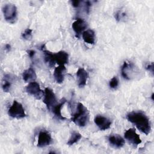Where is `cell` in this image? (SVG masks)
<instances>
[{
    "label": "cell",
    "mask_w": 154,
    "mask_h": 154,
    "mask_svg": "<svg viewBox=\"0 0 154 154\" xmlns=\"http://www.w3.org/2000/svg\"><path fill=\"white\" fill-rule=\"evenodd\" d=\"M10 75H5L4 77L2 82V88L4 92H8L10 88L11 87V80H10Z\"/></svg>",
    "instance_id": "obj_19"
},
{
    "label": "cell",
    "mask_w": 154,
    "mask_h": 154,
    "mask_svg": "<svg viewBox=\"0 0 154 154\" xmlns=\"http://www.w3.org/2000/svg\"><path fill=\"white\" fill-rule=\"evenodd\" d=\"M32 29L29 28H26L22 33V37L26 40H29L32 38Z\"/></svg>",
    "instance_id": "obj_21"
},
{
    "label": "cell",
    "mask_w": 154,
    "mask_h": 154,
    "mask_svg": "<svg viewBox=\"0 0 154 154\" xmlns=\"http://www.w3.org/2000/svg\"><path fill=\"white\" fill-rule=\"evenodd\" d=\"M42 51L44 54L45 61L49 67H53L55 64H58L59 66L65 65L69 62V55L65 51L52 53L45 49V45L42 46Z\"/></svg>",
    "instance_id": "obj_2"
},
{
    "label": "cell",
    "mask_w": 154,
    "mask_h": 154,
    "mask_svg": "<svg viewBox=\"0 0 154 154\" xmlns=\"http://www.w3.org/2000/svg\"><path fill=\"white\" fill-rule=\"evenodd\" d=\"M110 145L115 148H121L125 144V140L118 134H112L108 137Z\"/></svg>",
    "instance_id": "obj_14"
},
{
    "label": "cell",
    "mask_w": 154,
    "mask_h": 154,
    "mask_svg": "<svg viewBox=\"0 0 154 154\" xmlns=\"http://www.w3.org/2000/svg\"><path fill=\"white\" fill-rule=\"evenodd\" d=\"M11 49V46L9 44H6L5 45V50H6L7 51H9Z\"/></svg>",
    "instance_id": "obj_28"
},
{
    "label": "cell",
    "mask_w": 154,
    "mask_h": 154,
    "mask_svg": "<svg viewBox=\"0 0 154 154\" xmlns=\"http://www.w3.org/2000/svg\"><path fill=\"white\" fill-rule=\"evenodd\" d=\"M82 1H78V0H75V1H71V4H72V5L73 7H75V8H78L80 6L81 2Z\"/></svg>",
    "instance_id": "obj_24"
},
{
    "label": "cell",
    "mask_w": 154,
    "mask_h": 154,
    "mask_svg": "<svg viewBox=\"0 0 154 154\" xmlns=\"http://www.w3.org/2000/svg\"><path fill=\"white\" fill-rule=\"evenodd\" d=\"M72 27L75 32L76 37H78L87 28V23L83 19L78 18L72 23Z\"/></svg>",
    "instance_id": "obj_11"
},
{
    "label": "cell",
    "mask_w": 154,
    "mask_h": 154,
    "mask_svg": "<svg viewBox=\"0 0 154 154\" xmlns=\"http://www.w3.org/2000/svg\"><path fill=\"white\" fill-rule=\"evenodd\" d=\"M82 137V135L80 133L77 132H73L70 137L69 139V141L67 143V144L69 146H72L73 144L77 143Z\"/></svg>",
    "instance_id": "obj_20"
},
{
    "label": "cell",
    "mask_w": 154,
    "mask_h": 154,
    "mask_svg": "<svg viewBox=\"0 0 154 154\" xmlns=\"http://www.w3.org/2000/svg\"><path fill=\"white\" fill-rule=\"evenodd\" d=\"M66 99H63L61 100V102L58 103L53 108V109L51 111L57 118H58L59 119H61V120H64L66 119L64 117H63L62 116V114H61V108L63 107V106L64 104V103L66 102Z\"/></svg>",
    "instance_id": "obj_18"
},
{
    "label": "cell",
    "mask_w": 154,
    "mask_h": 154,
    "mask_svg": "<svg viewBox=\"0 0 154 154\" xmlns=\"http://www.w3.org/2000/svg\"><path fill=\"white\" fill-rule=\"evenodd\" d=\"M8 114L10 117L17 119H22L26 116L25 109L22 105L15 100L9 108Z\"/></svg>",
    "instance_id": "obj_5"
},
{
    "label": "cell",
    "mask_w": 154,
    "mask_h": 154,
    "mask_svg": "<svg viewBox=\"0 0 154 154\" xmlns=\"http://www.w3.org/2000/svg\"><path fill=\"white\" fill-rule=\"evenodd\" d=\"M83 40L90 45H93L95 42V34L93 30L87 29L82 34Z\"/></svg>",
    "instance_id": "obj_16"
},
{
    "label": "cell",
    "mask_w": 154,
    "mask_h": 154,
    "mask_svg": "<svg viewBox=\"0 0 154 154\" xmlns=\"http://www.w3.org/2000/svg\"><path fill=\"white\" fill-rule=\"evenodd\" d=\"M76 78L78 80V85L81 88L84 87L87 83L88 77L87 72L84 68H79L76 72Z\"/></svg>",
    "instance_id": "obj_13"
},
{
    "label": "cell",
    "mask_w": 154,
    "mask_h": 154,
    "mask_svg": "<svg viewBox=\"0 0 154 154\" xmlns=\"http://www.w3.org/2000/svg\"><path fill=\"white\" fill-rule=\"evenodd\" d=\"M66 70V69L64 65H60L55 68L54 71V76L55 81L58 84H61L63 82Z\"/></svg>",
    "instance_id": "obj_12"
},
{
    "label": "cell",
    "mask_w": 154,
    "mask_h": 154,
    "mask_svg": "<svg viewBox=\"0 0 154 154\" xmlns=\"http://www.w3.org/2000/svg\"><path fill=\"white\" fill-rule=\"evenodd\" d=\"M52 138L51 134L46 131H41L38 134L37 146L39 147H44L51 144Z\"/></svg>",
    "instance_id": "obj_10"
},
{
    "label": "cell",
    "mask_w": 154,
    "mask_h": 154,
    "mask_svg": "<svg viewBox=\"0 0 154 154\" xmlns=\"http://www.w3.org/2000/svg\"><path fill=\"white\" fill-rule=\"evenodd\" d=\"M125 139L134 146H138L141 143V140L135 129L129 128L124 134Z\"/></svg>",
    "instance_id": "obj_8"
},
{
    "label": "cell",
    "mask_w": 154,
    "mask_h": 154,
    "mask_svg": "<svg viewBox=\"0 0 154 154\" xmlns=\"http://www.w3.org/2000/svg\"><path fill=\"white\" fill-rule=\"evenodd\" d=\"M5 20L10 23H14L17 20V10L16 6L13 4H4L2 8Z\"/></svg>",
    "instance_id": "obj_4"
},
{
    "label": "cell",
    "mask_w": 154,
    "mask_h": 154,
    "mask_svg": "<svg viewBox=\"0 0 154 154\" xmlns=\"http://www.w3.org/2000/svg\"><path fill=\"white\" fill-rule=\"evenodd\" d=\"M94 122L101 131L107 130L110 128L111 125V122L109 119L101 115L96 116L94 119Z\"/></svg>",
    "instance_id": "obj_9"
},
{
    "label": "cell",
    "mask_w": 154,
    "mask_h": 154,
    "mask_svg": "<svg viewBox=\"0 0 154 154\" xmlns=\"http://www.w3.org/2000/svg\"><path fill=\"white\" fill-rule=\"evenodd\" d=\"M89 119V114L87 109L84 105L79 102L76 106V111L73 115L72 121L80 127L85 126Z\"/></svg>",
    "instance_id": "obj_3"
},
{
    "label": "cell",
    "mask_w": 154,
    "mask_h": 154,
    "mask_svg": "<svg viewBox=\"0 0 154 154\" xmlns=\"http://www.w3.org/2000/svg\"><path fill=\"white\" fill-rule=\"evenodd\" d=\"M37 75L35 72L32 67L26 69L22 73V78L25 82L34 81Z\"/></svg>",
    "instance_id": "obj_17"
},
{
    "label": "cell",
    "mask_w": 154,
    "mask_h": 154,
    "mask_svg": "<svg viewBox=\"0 0 154 154\" xmlns=\"http://www.w3.org/2000/svg\"><path fill=\"white\" fill-rule=\"evenodd\" d=\"M84 5H85V10L86 12H87V13H88V12H89V11H90V7H91V2H90V1H85Z\"/></svg>",
    "instance_id": "obj_25"
},
{
    "label": "cell",
    "mask_w": 154,
    "mask_h": 154,
    "mask_svg": "<svg viewBox=\"0 0 154 154\" xmlns=\"http://www.w3.org/2000/svg\"><path fill=\"white\" fill-rule=\"evenodd\" d=\"M133 67L134 66L131 62L125 61L121 69L122 76L126 79H130L131 76L129 75V73H131V72H132Z\"/></svg>",
    "instance_id": "obj_15"
},
{
    "label": "cell",
    "mask_w": 154,
    "mask_h": 154,
    "mask_svg": "<svg viewBox=\"0 0 154 154\" xmlns=\"http://www.w3.org/2000/svg\"><path fill=\"white\" fill-rule=\"evenodd\" d=\"M146 69L147 70H149V72H151L152 73H153V63H152L151 64H147L146 67Z\"/></svg>",
    "instance_id": "obj_26"
},
{
    "label": "cell",
    "mask_w": 154,
    "mask_h": 154,
    "mask_svg": "<svg viewBox=\"0 0 154 154\" xmlns=\"http://www.w3.org/2000/svg\"><path fill=\"white\" fill-rule=\"evenodd\" d=\"M109 85L110 88L115 89L119 85V79L117 78V76H114L111 78V79L109 81Z\"/></svg>",
    "instance_id": "obj_22"
},
{
    "label": "cell",
    "mask_w": 154,
    "mask_h": 154,
    "mask_svg": "<svg viewBox=\"0 0 154 154\" xmlns=\"http://www.w3.org/2000/svg\"><path fill=\"white\" fill-rule=\"evenodd\" d=\"M43 102L49 111H52L53 108L58 103L56 96L54 91L49 88H45L44 91Z\"/></svg>",
    "instance_id": "obj_6"
},
{
    "label": "cell",
    "mask_w": 154,
    "mask_h": 154,
    "mask_svg": "<svg viewBox=\"0 0 154 154\" xmlns=\"http://www.w3.org/2000/svg\"><path fill=\"white\" fill-rule=\"evenodd\" d=\"M26 91L37 99H40L44 95V92L41 90L40 85L35 81L30 82L26 87Z\"/></svg>",
    "instance_id": "obj_7"
},
{
    "label": "cell",
    "mask_w": 154,
    "mask_h": 154,
    "mask_svg": "<svg viewBox=\"0 0 154 154\" xmlns=\"http://www.w3.org/2000/svg\"><path fill=\"white\" fill-rule=\"evenodd\" d=\"M126 16V14L125 13H124L122 11H118L115 14V18L117 20L120 21L122 19H124Z\"/></svg>",
    "instance_id": "obj_23"
},
{
    "label": "cell",
    "mask_w": 154,
    "mask_h": 154,
    "mask_svg": "<svg viewBox=\"0 0 154 154\" xmlns=\"http://www.w3.org/2000/svg\"><path fill=\"white\" fill-rule=\"evenodd\" d=\"M28 54L29 57L31 58H32L34 56V55L35 54V52L34 50H29V51H28Z\"/></svg>",
    "instance_id": "obj_27"
},
{
    "label": "cell",
    "mask_w": 154,
    "mask_h": 154,
    "mask_svg": "<svg viewBox=\"0 0 154 154\" xmlns=\"http://www.w3.org/2000/svg\"><path fill=\"white\" fill-rule=\"evenodd\" d=\"M128 120L135 125L141 132L148 135L151 131L150 122L147 116L142 111H132L126 115Z\"/></svg>",
    "instance_id": "obj_1"
}]
</instances>
